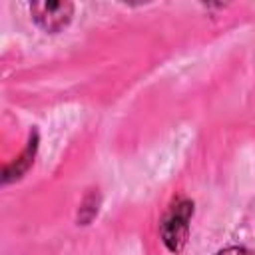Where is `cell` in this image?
<instances>
[{"label":"cell","mask_w":255,"mask_h":255,"mask_svg":"<svg viewBox=\"0 0 255 255\" xmlns=\"http://www.w3.org/2000/svg\"><path fill=\"white\" fill-rule=\"evenodd\" d=\"M191 213H193V203L185 197L175 199L173 205L169 207V211L165 213V217L161 221V237L169 251L177 253L183 249V245L187 241Z\"/></svg>","instance_id":"1"},{"label":"cell","mask_w":255,"mask_h":255,"mask_svg":"<svg viewBox=\"0 0 255 255\" xmlns=\"http://www.w3.org/2000/svg\"><path fill=\"white\" fill-rule=\"evenodd\" d=\"M217 255H253V253L249 249H245V247H227V249L219 251Z\"/></svg>","instance_id":"3"},{"label":"cell","mask_w":255,"mask_h":255,"mask_svg":"<svg viewBox=\"0 0 255 255\" xmlns=\"http://www.w3.org/2000/svg\"><path fill=\"white\" fill-rule=\"evenodd\" d=\"M30 12L34 22L42 30L56 34L64 26H68V22L72 20L74 6L70 2H34L30 6Z\"/></svg>","instance_id":"2"}]
</instances>
